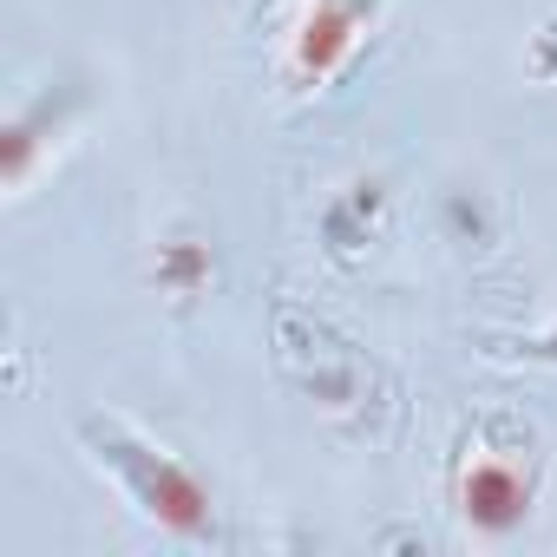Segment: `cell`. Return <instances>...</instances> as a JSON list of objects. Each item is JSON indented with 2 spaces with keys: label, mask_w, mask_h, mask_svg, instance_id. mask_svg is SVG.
I'll use <instances>...</instances> for the list:
<instances>
[{
  "label": "cell",
  "mask_w": 557,
  "mask_h": 557,
  "mask_svg": "<svg viewBox=\"0 0 557 557\" xmlns=\"http://www.w3.org/2000/svg\"><path fill=\"white\" fill-rule=\"evenodd\" d=\"M531 73H544V79L557 73V21L544 27V40H537V53H531Z\"/></svg>",
  "instance_id": "6"
},
{
  "label": "cell",
  "mask_w": 557,
  "mask_h": 557,
  "mask_svg": "<svg viewBox=\"0 0 557 557\" xmlns=\"http://www.w3.org/2000/svg\"><path fill=\"white\" fill-rule=\"evenodd\" d=\"M387 0H309V14L289 40V79L296 86H329L342 73V60L355 53L361 27H374V14Z\"/></svg>",
  "instance_id": "3"
},
{
  "label": "cell",
  "mask_w": 557,
  "mask_h": 557,
  "mask_svg": "<svg viewBox=\"0 0 557 557\" xmlns=\"http://www.w3.org/2000/svg\"><path fill=\"white\" fill-rule=\"evenodd\" d=\"M79 440L92 453V466H106L119 479V492L164 531L177 537H210V492L197 485L190 466H177L164 446H151L138 426H125L119 413H86Z\"/></svg>",
  "instance_id": "1"
},
{
  "label": "cell",
  "mask_w": 557,
  "mask_h": 557,
  "mask_svg": "<svg viewBox=\"0 0 557 557\" xmlns=\"http://www.w3.org/2000/svg\"><path fill=\"white\" fill-rule=\"evenodd\" d=\"M203 275H210V256H203L197 243H171V249H164V289H171V296H197Z\"/></svg>",
  "instance_id": "5"
},
{
  "label": "cell",
  "mask_w": 557,
  "mask_h": 557,
  "mask_svg": "<svg viewBox=\"0 0 557 557\" xmlns=\"http://www.w3.org/2000/svg\"><path fill=\"white\" fill-rule=\"evenodd\" d=\"M531 355H544V361H557V329H550V335H537V342H531Z\"/></svg>",
  "instance_id": "7"
},
{
  "label": "cell",
  "mask_w": 557,
  "mask_h": 557,
  "mask_svg": "<svg viewBox=\"0 0 557 557\" xmlns=\"http://www.w3.org/2000/svg\"><path fill=\"white\" fill-rule=\"evenodd\" d=\"M459 511H466V524L485 531V537L518 531L524 511H531V466H524L511 446H479V453L466 459V472H459Z\"/></svg>",
  "instance_id": "2"
},
{
  "label": "cell",
  "mask_w": 557,
  "mask_h": 557,
  "mask_svg": "<svg viewBox=\"0 0 557 557\" xmlns=\"http://www.w3.org/2000/svg\"><path fill=\"white\" fill-rule=\"evenodd\" d=\"M374 223H381V190H374V184H348V197L329 210V243H335V256H355V249L374 236Z\"/></svg>",
  "instance_id": "4"
}]
</instances>
